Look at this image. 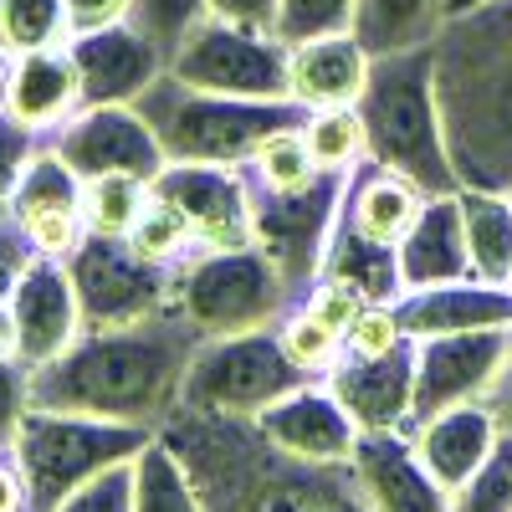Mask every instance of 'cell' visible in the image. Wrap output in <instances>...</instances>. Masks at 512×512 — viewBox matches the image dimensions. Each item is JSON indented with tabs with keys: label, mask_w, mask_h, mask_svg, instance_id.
I'll return each instance as SVG.
<instances>
[{
	"label": "cell",
	"mask_w": 512,
	"mask_h": 512,
	"mask_svg": "<svg viewBox=\"0 0 512 512\" xmlns=\"http://www.w3.org/2000/svg\"><path fill=\"white\" fill-rule=\"evenodd\" d=\"M149 205V180L144 175H93L82 180V226L88 236H118L128 241L134 221Z\"/></svg>",
	"instance_id": "f546056e"
},
{
	"label": "cell",
	"mask_w": 512,
	"mask_h": 512,
	"mask_svg": "<svg viewBox=\"0 0 512 512\" xmlns=\"http://www.w3.org/2000/svg\"><path fill=\"white\" fill-rule=\"evenodd\" d=\"M277 333H282V349L292 354V364L297 369H308L313 379H323L338 359H344V333H333L323 318H313L303 303H297L282 323H277Z\"/></svg>",
	"instance_id": "e575fe53"
},
{
	"label": "cell",
	"mask_w": 512,
	"mask_h": 512,
	"mask_svg": "<svg viewBox=\"0 0 512 512\" xmlns=\"http://www.w3.org/2000/svg\"><path fill=\"white\" fill-rule=\"evenodd\" d=\"M128 6H134V0H67L72 36L98 31V26H113V21H128Z\"/></svg>",
	"instance_id": "bcb514c9"
},
{
	"label": "cell",
	"mask_w": 512,
	"mask_h": 512,
	"mask_svg": "<svg viewBox=\"0 0 512 512\" xmlns=\"http://www.w3.org/2000/svg\"><path fill=\"white\" fill-rule=\"evenodd\" d=\"M72 57L82 72V108L134 103L149 82H159L169 72V57L134 21H113V26L72 36Z\"/></svg>",
	"instance_id": "2e32d148"
},
{
	"label": "cell",
	"mask_w": 512,
	"mask_h": 512,
	"mask_svg": "<svg viewBox=\"0 0 512 512\" xmlns=\"http://www.w3.org/2000/svg\"><path fill=\"white\" fill-rule=\"evenodd\" d=\"M359 118L369 134V159L405 175L425 195L461 190L446 149V123L436 103V52H384L369 62V82L359 98Z\"/></svg>",
	"instance_id": "277c9868"
},
{
	"label": "cell",
	"mask_w": 512,
	"mask_h": 512,
	"mask_svg": "<svg viewBox=\"0 0 512 512\" xmlns=\"http://www.w3.org/2000/svg\"><path fill=\"white\" fill-rule=\"evenodd\" d=\"M6 67H11V57L0 52V98H6Z\"/></svg>",
	"instance_id": "816d5d0a"
},
{
	"label": "cell",
	"mask_w": 512,
	"mask_h": 512,
	"mask_svg": "<svg viewBox=\"0 0 512 512\" xmlns=\"http://www.w3.org/2000/svg\"><path fill=\"white\" fill-rule=\"evenodd\" d=\"M0 108L16 123H26L36 139L62 134V128L82 113V72H77V57H72V41L11 57Z\"/></svg>",
	"instance_id": "d6986e66"
},
{
	"label": "cell",
	"mask_w": 512,
	"mask_h": 512,
	"mask_svg": "<svg viewBox=\"0 0 512 512\" xmlns=\"http://www.w3.org/2000/svg\"><path fill=\"white\" fill-rule=\"evenodd\" d=\"M31 236H26V226L16 221V210H11V200H0V297L11 292V282L21 277V267L31 262Z\"/></svg>",
	"instance_id": "ee69618b"
},
{
	"label": "cell",
	"mask_w": 512,
	"mask_h": 512,
	"mask_svg": "<svg viewBox=\"0 0 512 512\" xmlns=\"http://www.w3.org/2000/svg\"><path fill=\"white\" fill-rule=\"evenodd\" d=\"M405 338H410V333H405L395 303H369V308L359 313V323L344 333V354H354V359H379V354H395Z\"/></svg>",
	"instance_id": "ab89813d"
},
{
	"label": "cell",
	"mask_w": 512,
	"mask_h": 512,
	"mask_svg": "<svg viewBox=\"0 0 512 512\" xmlns=\"http://www.w3.org/2000/svg\"><path fill=\"white\" fill-rule=\"evenodd\" d=\"M134 108L154 128L164 159H185V164H246L277 128H292L308 118V108L297 98L200 93L190 82H180L175 72L149 82L134 98Z\"/></svg>",
	"instance_id": "5b68a950"
},
{
	"label": "cell",
	"mask_w": 512,
	"mask_h": 512,
	"mask_svg": "<svg viewBox=\"0 0 512 512\" xmlns=\"http://www.w3.org/2000/svg\"><path fill=\"white\" fill-rule=\"evenodd\" d=\"M210 16V0H134L128 21H134L164 57H175L185 47V36Z\"/></svg>",
	"instance_id": "d590c367"
},
{
	"label": "cell",
	"mask_w": 512,
	"mask_h": 512,
	"mask_svg": "<svg viewBox=\"0 0 512 512\" xmlns=\"http://www.w3.org/2000/svg\"><path fill=\"white\" fill-rule=\"evenodd\" d=\"M431 52L456 180L512 195V0L451 16Z\"/></svg>",
	"instance_id": "3957f363"
},
{
	"label": "cell",
	"mask_w": 512,
	"mask_h": 512,
	"mask_svg": "<svg viewBox=\"0 0 512 512\" xmlns=\"http://www.w3.org/2000/svg\"><path fill=\"white\" fill-rule=\"evenodd\" d=\"M323 272H338L349 277L369 292V303H395V297L405 292L400 287V246H384V241H369L359 236L354 226L338 221L333 241H328V262Z\"/></svg>",
	"instance_id": "83f0119b"
},
{
	"label": "cell",
	"mask_w": 512,
	"mask_h": 512,
	"mask_svg": "<svg viewBox=\"0 0 512 512\" xmlns=\"http://www.w3.org/2000/svg\"><path fill=\"white\" fill-rule=\"evenodd\" d=\"M338 31H354V0H282L277 6V41L287 47Z\"/></svg>",
	"instance_id": "8d00e7d4"
},
{
	"label": "cell",
	"mask_w": 512,
	"mask_h": 512,
	"mask_svg": "<svg viewBox=\"0 0 512 512\" xmlns=\"http://www.w3.org/2000/svg\"><path fill=\"white\" fill-rule=\"evenodd\" d=\"M507 359H512V328L415 338V405H410L405 431H415V425L436 420L456 405L482 400Z\"/></svg>",
	"instance_id": "7c38bea8"
},
{
	"label": "cell",
	"mask_w": 512,
	"mask_h": 512,
	"mask_svg": "<svg viewBox=\"0 0 512 512\" xmlns=\"http://www.w3.org/2000/svg\"><path fill=\"white\" fill-rule=\"evenodd\" d=\"M410 441H415L420 461L436 472V482L456 497L466 482L477 477V466L492 456V446L502 441V431H497L492 410L482 400H472V405H456V410H446L436 420L415 425Z\"/></svg>",
	"instance_id": "cb8c5ba5"
},
{
	"label": "cell",
	"mask_w": 512,
	"mask_h": 512,
	"mask_svg": "<svg viewBox=\"0 0 512 512\" xmlns=\"http://www.w3.org/2000/svg\"><path fill=\"white\" fill-rule=\"evenodd\" d=\"M82 328H118L175 308V267H154L118 236H82L67 256Z\"/></svg>",
	"instance_id": "30bf717a"
},
{
	"label": "cell",
	"mask_w": 512,
	"mask_h": 512,
	"mask_svg": "<svg viewBox=\"0 0 512 512\" xmlns=\"http://www.w3.org/2000/svg\"><path fill=\"white\" fill-rule=\"evenodd\" d=\"M395 313L410 338H441V333H477V328H512V287L461 277L441 287H415L395 297Z\"/></svg>",
	"instance_id": "44dd1931"
},
{
	"label": "cell",
	"mask_w": 512,
	"mask_h": 512,
	"mask_svg": "<svg viewBox=\"0 0 512 512\" xmlns=\"http://www.w3.org/2000/svg\"><path fill=\"white\" fill-rule=\"evenodd\" d=\"M456 200H461V226H466V251H472V272L482 282H507L512 287V195L461 185Z\"/></svg>",
	"instance_id": "4316f807"
},
{
	"label": "cell",
	"mask_w": 512,
	"mask_h": 512,
	"mask_svg": "<svg viewBox=\"0 0 512 512\" xmlns=\"http://www.w3.org/2000/svg\"><path fill=\"white\" fill-rule=\"evenodd\" d=\"M200 344L205 333L180 308H164L118 328H82L67 354L31 369V405L82 410L159 431L180 410L185 369Z\"/></svg>",
	"instance_id": "6da1fadb"
},
{
	"label": "cell",
	"mask_w": 512,
	"mask_h": 512,
	"mask_svg": "<svg viewBox=\"0 0 512 512\" xmlns=\"http://www.w3.org/2000/svg\"><path fill=\"white\" fill-rule=\"evenodd\" d=\"M451 512H512V436H502L477 477L451 497Z\"/></svg>",
	"instance_id": "74e56055"
},
{
	"label": "cell",
	"mask_w": 512,
	"mask_h": 512,
	"mask_svg": "<svg viewBox=\"0 0 512 512\" xmlns=\"http://www.w3.org/2000/svg\"><path fill=\"white\" fill-rule=\"evenodd\" d=\"M134 512H205L200 487L190 482L185 461L169 451V441L159 431L134 456Z\"/></svg>",
	"instance_id": "f1b7e54d"
},
{
	"label": "cell",
	"mask_w": 512,
	"mask_h": 512,
	"mask_svg": "<svg viewBox=\"0 0 512 512\" xmlns=\"http://www.w3.org/2000/svg\"><path fill=\"white\" fill-rule=\"evenodd\" d=\"M41 149V139L31 134L26 123H16L6 108H0V200H11L21 169L31 164V154Z\"/></svg>",
	"instance_id": "7bdbcfd3"
},
{
	"label": "cell",
	"mask_w": 512,
	"mask_h": 512,
	"mask_svg": "<svg viewBox=\"0 0 512 512\" xmlns=\"http://www.w3.org/2000/svg\"><path fill=\"white\" fill-rule=\"evenodd\" d=\"M149 441H154V425L31 405L16 441L6 446V456L26 477L31 512H57L82 482H93L98 472H108L118 461H134Z\"/></svg>",
	"instance_id": "8992f818"
},
{
	"label": "cell",
	"mask_w": 512,
	"mask_h": 512,
	"mask_svg": "<svg viewBox=\"0 0 512 512\" xmlns=\"http://www.w3.org/2000/svg\"><path fill=\"white\" fill-rule=\"evenodd\" d=\"M308 379L313 374L292 364L277 328L205 338V344L195 349V359H190V369H185L180 410L256 420L267 405H277L282 395H292L297 384H308Z\"/></svg>",
	"instance_id": "ba28073f"
},
{
	"label": "cell",
	"mask_w": 512,
	"mask_h": 512,
	"mask_svg": "<svg viewBox=\"0 0 512 512\" xmlns=\"http://www.w3.org/2000/svg\"><path fill=\"white\" fill-rule=\"evenodd\" d=\"M277 6L282 0H210V16H221L231 26H246V31L277 36Z\"/></svg>",
	"instance_id": "f6af8a7d"
},
{
	"label": "cell",
	"mask_w": 512,
	"mask_h": 512,
	"mask_svg": "<svg viewBox=\"0 0 512 512\" xmlns=\"http://www.w3.org/2000/svg\"><path fill=\"white\" fill-rule=\"evenodd\" d=\"M344 200H349V175H333V169H323L318 180L297 185V190H256L251 185L256 246L277 262V272L287 277L297 303L323 277L328 241H333L338 221H344Z\"/></svg>",
	"instance_id": "9c48e42d"
},
{
	"label": "cell",
	"mask_w": 512,
	"mask_h": 512,
	"mask_svg": "<svg viewBox=\"0 0 512 512\" xmlns=\"http://www.w3.org/2000/svg\"><path fill=\"white\" fill-rule=\"evenodd\" d=\"M477 6H487V0H446V21L461 16V11H477Z\"/></svg>",
	"instance_id": "f907efd6"
},
{
	"label": "cell",
	"mask_w": 512,
	"mask_h": 512,
	"mask_svg": "<svg viewBox=\"0 0 512 512\" xmlns=\"http://www.w3.org/2000/svg\"><path fill=\"white\" fill-rule=\"evenodd\" d=\"M425 190L410 185L405 175L384 169L374 159H364L354 175H349V200H344V226H354L369 241L384 246H400V236L410 231V221L420 216Z\"/></svg>",
	"instance_id": "d4e9b609"
},
{
	"label": "cell",
	"mask_w": 512,
	"mask_h": 512,
	"mask_svg": "<svg viewBox=\"0 0 512 512\" xmlns=\"http://www.w3.org/2000/svg\"><path fill=\"white\" fill-rule=\"evenodd\" d=\"M241 169H246V180H251L256 190H297V185H308V180L323 175L318 159H313V149H308V139H303V123L277 128V134L256 149Z\"/></svg>",
	"instance_id": "d6a6232c"
},
{
	"label": "cell",
	"mask_w": 512,
	"mask_h": 512,
	"mask_svg": "<svg viewBox=\"0 0 512 512\" xmlns=\"http://www.w3.org/2000/svg\"><path fill=\"white\" fill-rule=\"evenodd\" d=\"M482 405L492 410L497 431H502V436H512V359H507V364H502V374L492 379V390L482 395Z\"/></svg>",
	"instance_id": "7dc6e473"
},
{
	"label": "cell",
	"mask_w": 512,
	"mask_h": 512,
	"mask_svg": "<svg viewBox=\"0 0 512 512\" xmlns=\"http://www.w3.org/2000/svg\"><path fill=\"white\" fill-rule=\"evenodd\" d=\"M57 512H134V461H118L93 482H82Z\"/></svg>",
	"instance_id": "60d3db41"
},
{
	"label": "cell",
	"mask_w": 512,
	"mask_h": 512,
	"mask_svg": "<svg viewBox=\"0 0 512 512\" xmlns=\"http://www.w3.org/2000/svg\"><path fill=\"white\" fill-rule=\"evenodd\" d=\"M11 313H16V333H21V364L41 369L57 354L72 349V338L82 333V308H77V287H72V267L57 256H31L21 267V277L11 282Z\"/></svg>",
	"instance_id": "9a60e30c"
},
{
	"label": "cell",
	"mask_w": 512,
	"mask_h": 512,
	"mask_svg": "<svg viewBox=\"0 0 512 512\" xmlns=\"http://www.w3.org/2000/svg\"><path fill=\"white\" fill-rule=\"evenodd\" d=\"M369 62L374 57L354 31L297 41V47H287V93L308 113L313 108H354L364 98Z\"/></svg>",
	"instance_id": "7402d4cb"
},
{
	"label": "cell",
	"mask_w": 512,
	"mask_h": 512,
	"mask_svg": "<svg viewBox=\"0 0 512 512\" xmlns=\"http://www.w3.org/2000/svg\"><path fill=\"white\" fill-rule=\"evenodd\" d=\"M303 308H308L313 318H323L333 333H349V328L359 323V313L369 308V292H364L359 282H349V277H338V272H323V277L313 282V292L303 297Z\"/></svg>",
	"instance_id": "f35d334b"
},
{
	"label": "cell",
	"mask_w": 512,
	"mask_h": 512,
	"mask_svg": "<svg viewBox=\"0 0 512 512\" xmlns=\"http://www.w3.org/2000/svg\"><path fill=\"white\" fill-rule=\"evenodd\" d=\"M0 512H31V497H26V477L21 466L0 451Z\"/></svg>",
	"instance_id": "c3c4849f"
},
{
	"label": "cell",
	"mask_w": 512,
	"mask_h": 512,
	"mask_svg": "<svg viewBox=\"0 0 512 512\" xmlns=\"http://www.w3.org/2000/svg\"><path fill=\"white\" fill-rule=\"evenodd\" d=\"M128 246H134V251L144 256V262H154V267H180L185 256H195V251H200V241H195L190 221H185L169 200H159L154 190H149L144 216L134 221V231H128Z\"/></svg>",
	"instance_id": "836d02e7"
},
{
	"label": "cell",
	"mask_w": 512,
	"mask_h": 512,
	"mask_svg": "<svg viewBox=\"0 0 512 512\" xmlns=\"http://www.w3.org/2000/svg\"><path fill=\"white\" fill-rule=\"evenodd\" d=\"M477 277L472 272V251H466V226H461V200L451 195H425L420 216L400 236V287H441Z\"/></svg>",
	"instance_id": "603a6c76"
},
{
	"label": "cell",
	"mask_w": 512,
	"mask_h": 512,
	"mask_svg": "<svg viewBox=\"0 0 512 512\" xmlns=\"http://www.w3.org/2000/svg\"><path fill=\"white\" fill-rule=\"evenodd\" d=\"M256 431L272 446H282L287 456H303V461H354V446L364 436L354 415L328 390V379H308L292 395H282L277 405H267L256 415Z\"/></svg>",
	"instance_id": "e0dca14e"
},
{
	"label": "cell",
	"mask_w": 512,
	"mask_h": 512,
	"mask_svg": "<svg viewBox=\"0 0 512 512\" xmlns=\"http://www.w3.org/2000/svg\"><path fill=\"white\" fill-rule=\"evenodd\" d=\"M57 41H72L67 0H0V52L6 57L57 47Z\"/></svg>",
	"instance_id": "1f68e13d"
},
{
	"label": "cell",
	"mask_w": 512,
	"mask_h": 512,
	"mask_svg": "<svg viewBox=\"0 0 512 512\" xmlns=\"http://www.w3.org/2000/svg\"><path fill=\"white\" fill-rule=\"evenodd\" d=\"M159 436L185 461L205 512H374L354 461L287 456L256 420L175 410Z\"/></svg>",
	"instance_id": "7a4b0ae2"
},
{
	"label": "cell",
	"mask_w": 512,
	"mask_h": 512,
	"mask_svg": "<svg viewBox=\"0 0 512 512\" xmlns=\"http://www.w3.org/2000/svg\"><path fill=\"white\" fill-rule=\"evenodd\" d=\"M0 359H21V333H16L11 297H0Z\"/></svg>",
	"instance_id": "681fc988"
},
{
	"label": "cell",
	"mask_w": 512,
	"mask_h": 512,
	"mask_svg": "<svg viewBox=\"0 0 512 512\" xmlns=\"http://www.w3.org/2000/svg\"><path fill=\"white\" fill-rule=\"evenodd\" d=\"M323 379L338 395V405L354 415L359 431H405L415 405V338H405L395 354L379 359L344 354Z\"/></svg>",
	"instance_id": "ffe728a7"
},
{
	"label": "cell",
	"mask_w": 512,
	"mask_h": 512,
	"mask_svg": "<svg viewBox=\"0 0 512 512\" xmlns=\"http://www.w3.org/2000/svg\"><path fill=\"white\" fill-rule=\"evenodd\" d=\"M446 26V0H354V36L369 57L431 47Z\"/></svg>",
	"instance_id": "484cf974"
},
{
	"label": "cell",
	"mask_w": 512,
	"mask_h": 512,
	"mask_svg": "<svg viewBox=\"0 0 512 512\" xmlns=\"http://www.w3.org/2000/svg\"><path fill=\"white\" fill-rule=\"evenodd\" d=\"M47 144L72 164L77 180H93V175H144V180H154L169 164L159 139H154V128L144 123V113L134 103L82 108Z\"/></svg>",
	"instance_id": "5bb4252c"
},
{
	"label": "cell",
	"mask_w": 512,
	"mask_h": 512,
	"mask_svg": "<svg viewBox=\"0 0 512 512\" xmlns=\"http://www.w3.org/2000/svg\"><path fill=\"white\" fill-rule=\"evenodd\" d=\"M354 477L374 512H451V492L420 461L410 431H364L354 446Z\"/></svg>",
	"instance_id": "ac0fdd59"
},
{
	"label": "cell",
	"mask_w": 512,
	"mask_h": 512,
	"mask_svg": "<svg viewBox=\"0 0 512 512\" xmlns=\"http://www.w3.org/2000/svg\"><path fill=\"white\" fill-rule=\"evenodd\" d=\"M31 410V369L21 359H0V451H6Z\"/></svg>",
	"instance_id": "b9f144b4"
},
{
	"label": "cell",
	"mask_w": 512,
	"mask_h": 512,
	"mask_svg": "<svg viewBox=\"0 0 512 512\" xmlns=\"http://www.w3.org/2000/svg\"><path fill=\"white\" fill-rule=\"evenodd\" d=\"M303 139H308L318 169H333V175H354L369 159V134H364L359 103L354 108H313L303 118Z\"/></svg>",
	"instance_id": "4dcf8cb0"
},
{
	"label": "cell",
	"mask_w": 512,
	"mask_h": 512,
	"mask_svg": "<svg viewBox=\"0 0 512 512\" xmlns=\"http://www.w3.org/2000/svg\"><path fill=\"white\" fill-rule=\"evenodd\" d=\"M169 72L200 93L226 98H292L287 93V41L267 31H246L221 16H205L185 47L169 57Z\"/></svg>",
	"instance_id": "8fae6325"
},
{
	"label": "cell",
	"mask_w": 512,
	"mask_h": 512,
	"mask_svg": "<svg viewBox=\"0 0 512 512\" xmlns=\"http://www.w3.org/2000/svg\"><path fill=\"white\" fill-rule=\"evenodd\" d=\"M175 308L205 338H226L251 328H277L297 308V297L262 246H236L185 256L175 267Z\"/></svg>",
	"instance_id": "52a82bcc"
},
{
	"label": "cell",
	"mask_w": 512,
	"mask_h": 512,
	"mask_svg": "<svg viewBox=\"0 0 512 512\" xmlns=\"http://www.w3.org/2000/svg\"><path fill=\"white\" fill-rule=\"evenodd\" d=\"M159 200H169L190 221L200 251H236L256 246L251 231V180L241 164H185L169 159L149 180Z\"/></svg>",
	"instance_id": "4fadbf2b"
}]
</instances>
